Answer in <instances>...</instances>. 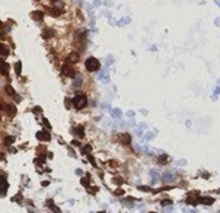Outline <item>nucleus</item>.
I'll return each instance as SVG.
<instances>
[{"label":"nucleus","mask_w":220,"mask_h":213,"mask_svg":"<svg viewBox=\"0 0 220 213\" xmlns=\"http://www.w3.org/2000/svg\"><path fill=\"white\" fill-rule=\"evenodd\" d=\"M79 61V54L77 53H70L67 57V63H77Z\"/></svg>","instance_id":"nucleus-6"},{"label":"nucleus","mask_w":220,"mask_h":213,"mask_svg":"<svg viewBox=\"0 0 220 213\" xmlns=\"http://www.w3.org/2000/svg\"><path fill=\"white\" fill-rule=\"evenodd\" d=\"M15 72H16V75H17V76L21 75V63H19V61H17L16 64H15Z\"/></svg>","instance_id":"nucleus-16"},{"label":"nucleus","mask_w":220,"mask_h":213,"mask_svg":"<svg viewBox=\"0 0 220 213\" xmlns=\"http://www.w3.org/2000/svg\"><path fill=\"white\" fill-rule=\"evenodd\" d=\"M73 106H75L76 110H82L83 106H86V104H87V98L85 96V95H77V96H75L73 98Z\"/></svg>","instance_id":"nucleus-2"},{"label":"nucleus","mask_w":220,"mask_h":213,"mask_svg":"<svg viewBox=\"0 0 220 213\" xmlns=\"http://www.w3.org/2000/svg\"><path fill=\"white\" fill-rule=\"evenodd\" d=\"M120 139H121L122 143H125V145H130V143H131V140H130V134H121Z\"/></svg>","instance_id":"nucleus-11"},{"label":"nucleus","mask_w":220,"mask_h":213,"mask_svg":"<svg viewBox=\"0 0 220 213\" xmlns=\"http://www.w3.org/2000/svg\"><path fill=\"white\" fill-rule=\"evenodd\" d=\"M36 137H38V140H42V142H48V140L51 139L47 131H38V133H36Z\"/></svg>","instance_id":"nucleus-5"},{"label":"nucleus","mask_w":220,"mask_h":213,"mask_svg":"<svg viewBox=\"0 0 220 213\" xmlns=\"http://www.w3.org/2000/svg\"><path fill=\"white\" fill-rule=\"evenodd\" d=\"M61 7H52L51 10H50V15H52V16H60L61 15Z\"/></svg>","instance_id":"nucleus-9"},{"label":"nucleus","mask_w":220,"mask_h":213,"mask_svg":"<svg viewBox=\"0 0 220 213\" xmlns=\"http://www.w3.org/2000/svg\"><path fill=\"white\" fill-rule=\"evenodd\" d=\"M6 91H7V94H9V95H15V91H13V88H12L10 85L6 86Z\"/></svg>","instance_id":"nucleus-18"},{"label":"nucleus","mask_w":220,"mask_h":213,"mask_svg":"<svg viewBox=\"0 0 220 213\" xmlns=\"http://www.w3.org/2000/svg\"><path fill=\"white\" fill-rule=\"evenodd\" d=\"M51 37H54V31L52 29L45 28V29L42 31V38H44V40H48V38H51Z\"/></svg>","instance_id":"nucleus-7"},{"label":"nucleus","mask_w":220,"mask_h":213,"mask_svg":"<svg viewBox=\"0 0 220 213\" xmlns=\"http://www.w3.org/2000/svg\"><path fill=\"white\" fill-rule=\"evenodd\" d=\"M168 161V155H160L159 156V164H166Z\"/></svg>","instance_id":"nucleus-14"},{"label":"nucleus","mask_w":220,"mask_h":213,"mask_svg":"<svg viewBox=\"0 0 220 213\" xmlns=\"http://www.w3.org/2000/svg\"><path fill=\"white\" fill-rule=\"evenodd\" d=\"M13 142H15V139L9 136V137H6L5 140H3V145H5V146H9V145H12Z\"/></svg>","instance_id":"nucleus-12"},{"label":"nucleus","mask_w":220,"mask_h":213,"mask_svg":"<svg viewBox=\"0 0 220 213\" xmlns=\"http://www.w3.org/2000/svg\"><path fill=\"white\" fill-rule=\"evenodd\" d=\"M71 145H73V146H79V142H75V140H73V142H71Z\"/></svg>","instance_id":"nucleus-26"},{"label":"nucleus","mask_w":220,"mask_h":213,"mask_svg":"<svg viewBox=\"0 0 220 213\" xmlns=\"http://www.w3.org/2000/svg\"><path fill=\"white\" fill-rule=\"evenodd\" d=\"M13 201H21V196H15V199H13Z\"/></svg>","instance_id":"nucleus-24"},{"label":"nucleus","mask_w":220,"mask_h":213,"mask_svg":"<svg viewBox=\"0 0 220 213\" xmlns=\"http://www.w3.org/2000/svg\"><path fill=\"white\" fill-rule=\"evenodd\" d=\"M85 67H86V70H89V72H96L101 69V63L98 61V59L89 57V59L86 60V63H85Z\"/></svg>","instance_id":"nucleus-1"},{"label":"nucleus","mask_w":220,"mask_h":213,"mask_svg":"<svg viewBox=\"0 0 220 213\" xmlns=\"http://www.w3.org/2000/svg\"><path fill=\"white\" fill-rule=\"evenodd\" d=\"M50 2H52V3H54V2H57V0H50Z\"/></svg>","instance_id":"nucleus-27"},{"label":"nucleus","mask_w":220,"mask_h":213,"mask_svg":"<svg viewBox=\"0 0 220 213\" xmlns=\"http://www.w3.org/2000/svg\"><path fill=\"white\" fill-rule=\"evenodd\" d=\"M5 111L7 113V115L13 117V115L16 114V106L13 105V104H5Z\"/></svg>","instance_id":"nucleus-4"},{"label":"nucleus","mask_w":220,"mask_h":213,"mask_svg":"<svg viewBox=\"0 0 220 213\" xmlns=\"http://www.w3.org/2000/svg\"><path fill=\"white\" fill-rule=\"evenodd\" d=\"M163 178H165V181H168V180L171 181V180H172V175H171V172H166V175H165Z\"/></svg>","instance_id":"nucleus-20"},{"label":"nucleus","mask_w":220,"mask_h":213,"mask_svg":"<svg viewBox=\"0 0 220 213\" xmlns=\"http://www.w3.org/2000/svg\"><path fill=\"white\" fill-rule=\"evenodd\" d=\"M6 191H7V183L5 181V175H2V191H0V194L5 197Z\"/></svg>","instance_id":"nucleus-8"},{"label":"nucleus","mask_w":220,"mask_h":213,"mask_svg":"<svg viewBox=\"0 0 220 213\" xmlns=\"http://www.w3.org/2000/svg\"><path fill=\"white\" fill-rule=\"evenodd\" d=\"M200 201L204 203V204H211V203H213V199H200Z\"/></svg>","instance_id":"nucleus-17"},{"label":"nucleus","mask_w":220,"mask_h":213,"mask_svg":"<svg viewBox=\"0 0 220 213\" xmlns=\"http://www.w3.org/2000/svg\"><path fill=\"white\" fill-rule=\"evenodd\" d=\"M80 85H82V79H80V77H79V79L76 80V86H80Z\"/></svg>","instance_id":"nucleus-23"},{"label":"nucleus","mask_w":220,"mask_h":213,"mask_svg":"<svg viewBox=\"0 0 220 213\" xmlns=\"http://www.w3.org/2000/svg\"><path fill=\"white\" fill-rule=\"evenodd\" d=\"M61 73H63L64 76H67V77H75V76H76L75 69H71L70 66H63V69H61Z\"/></svg>","instance_id":"nucleus-3"},{"label":"nucleus","mask_w":220,"mask_h":213,"mask_svg":"<svg viewBox=\"0 0 220 213\" xmlns=\"http://www.w3.org/2000/svg\"><path fill=\"white\" fill-rule=\"evenodd\" d=\"M31 16H32V19H35V21H41V19L44 18V13L42 12H34Z\"/></svg>","instance_id":"nucleus-10"},{"label":"nucleus","mask_w":220,"mask_h":213,"mask_svg":"<svg viewBox=\"0 0 220 213\" xmlns=\"http://www.w3.org/2000/svg\"><path fill=\"white\" fill-rule=\"evenodd\" d=\"M2 75H3V76L7 75V64H6L3 60H2Z\"/></svg>","instance_id":"nucleus-13"},{"label":"nucleus","mask_w":220,"mask_h":213,"mask_svg":"<svg viewBox=\"0 0 220 213\" xmlns=\"http://www.w3.org/2000/svg\"><path fill=\"white\" fill-rule=\"evenodd\" d=\"M83 152H85V153H89V152H90V146H85V148H83Z\"/></svg>","instance_id":"nucleus-21"},{"label":"nucleus","mask_w":220,"mask_h":213,"mask_svg":"<svg viewBox=\"0 0 220 213\" xmlns=\"http://www.w3.org/2000/svg\"><path fill=\"white\" fill-rule=\"evenodd\" d=\"M73 131H76V133L79 134V137H83V129H82V127H76Z\"/></svg>","instance_id":"nucleus-15"},{"label":"nucleus","mask_w":220,"mask_h":213,"mask_svg":"<svg viewBox=\"0 0 220 213\" xmlns=\"http://www.w3.org/2000/svg\"><path fill=\"white\" fill-rule=\"evenodd\" d=\"M7 54H9V50H7L5 45H2V56L5 57V56H7Z\"/></svg>","instance_id":"nucleus-19"},{"label":"nucleus","mask_w":220,"mask_h":213,"mask_svg":"<svg viewBox=\"0 0 220 213\" xmlns=\"http://www.w3.org/2000/svg\"><path fill=\"white\" fill-rule=\"evenodd\" d=\"M82 184H83L85 187H87V184H89V181H87V180H85V178H83V180H82Z\"/></svg>","instance_id":"nucleus-22"},{"label":"nucleus","mask_w":220,"mask_h":213,"mask_svg":"<svg viewBox=\"0 0 220 213\" xmlns=\"http://www.w3.org/2000/svg\"><path fill=\"white\" fill-rule=\"evenodd\" d=\"M168 203H171V200H163V201H162L163 206H165V204H168Z\"/></svg>","instance_id":"nucleus-25"}]
</instances>
